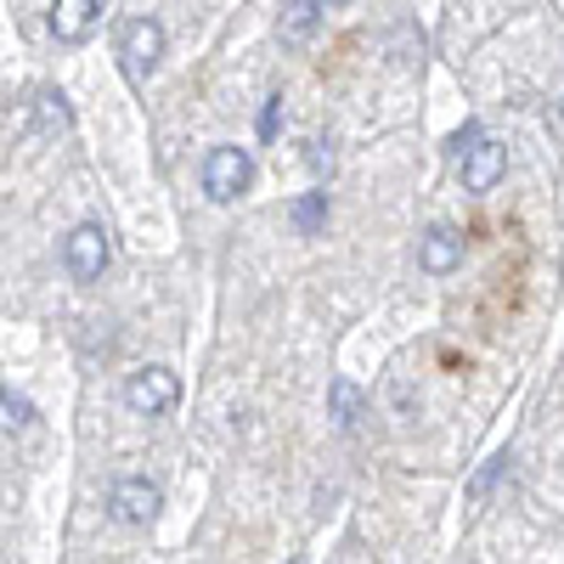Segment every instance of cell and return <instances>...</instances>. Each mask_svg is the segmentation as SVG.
I'll return each instance as SVG.
<instances>
[{"mask_svg":"<svg viewBox=\"0 0 564 564\" xmlns=\"http://www.w3.org/2000/svg\"><path fill=\"white\" fill-rule=\"evenodd\" d=\"M198 181H204V198H209V204H231V198H243V193H249L254 159H249L243 148H209Z\"/></svg>","mask_w":564,"mask_h":564,"instance_id":"1","label":"cell"},{"mask_svg":"<svg viewBox=\"0 0 564 564\" xmlns=\"http://www.w3.org/2000/svg\"><path fill=\"white\" fill-rule=\"evenodd\" d=\"M108 260H113V243H108V226H97V220H79L63 238V265L74 282H102Z\"/></svg>","mask_w":564,"mask_h":564,"instance_id":"2","label":"cell"},{"mask_svg":"<svg viewBox=\"0 0 564 564\" xmlns=\"http://www.w3.org/2000/svg\"><path fill=\"white\" fill-rule=\"evenodd\" d=\"M124 406L135 417H164V412L181 406V379L170 367H135L124 379Z\"/></svg>","mask_w":564,"mask_h":564,"instance_id":"3","label":"cell"},{"mask_svg":"<svg viewBox=\"0 0 564 564\" xmlns=\"http://www.w3.org/2000/svg\"><path fill=\"white\" fill-rule=\"evenodd\" d=\"M119 57H124L130 79H148L164 63V23L159 18H130L124 34H119Z\"/></svg>","mask_w":564,"mask_h":564,"instance_id":"4","label":"cell"},{"mask_svg":"<svg viewBox=\"0 0 564 564\" xmlns=\"http://www.w3.org/2000/svg\"><path fill=\"white\" fill-rule=\"evenodd\" d=\"M159 508H164V491L153 480H141V475H130V480H119L108 491V513H113L119 525H153Z\"/></svg>","mask_w":564,"mask_h":564,"instance_id":"5","label":"cell"},{"mask_svg":"<svg viewBox=\"0 0 564 564\" xmlns=\"http://www.w3.org/2000/svg\"><path fill=\"white\" fill-rule=\"evenodd\" d=\"M457 170H463L468 193H491V186L502 181V170H508V148H502V141H491V135H480L475 148L457 159Z\"/></svg>","mask_w":564,"mask_h":564,"instance_id":"6","label":"cell"},{"mask_svg":"<svg viewBox=\"0 0 564 564\" xmlns=\"http://www.w3.org/2000/svg\"><path fill=\"white\" fill-rule=\"evenodd\" d=\"M417 265L430 271V276H446L463 265V231L457 226H430L417 238Z\"/></svg>","mask_w":564,"mask_h":564,"instance_id":"7","label":"cell"},{"mask_svg":"<svg viewBox=\"0 0 564 564\" xmlns=\"http://www.w3.org/2000/svg\"><path fill=\"white\" fill-rule=\"evenodd\" d=\"M45 23H52V34H57V40L79 45L90 29L102 23V0H57V7L45 12Z\"/></svg>","mask_w":564,"mask_h":564,"instance_id":"8","label":"cell"},{"mask_svg":"<svg viewBox=\"0 0 564 564\" xmlns=\"http://www.w3.org/2000/svg\"><path fill=\"white\" fill-rule=\"evenodd\" d=\"M322 18H327L322 0H289V7L276 12V34L289 40V45H305V40L322 29Z\"/></svg>","mask_w":564,"mask_h":564,"instance_id":"9","label":"cell"},{"mask_svg":"<svg viewBox=\"0 0 564 564\" xmlns=\"http://www.w3.org/2000/svg\"><path fill=\"white\" fill-rule=\"evenodd\" d=\"M327 401H334V423L350 435L356 423H361V390L350 384V379H334V390H327Z\"/></svg>","mask_w":564,"mask_h":564,"instance_id":"10","label":"cell"},{"mask_svg":"<svg viewBox=\"0 0 564 564\" xmlns=\"http://www.w3.org/2000/svg\"><path fill=\"white\" fill-rule=\"evenodd\" d=\"M322 220H327V193H305V198L294 204V226H300V238L322 231Z\"/></svg>","mask_w":564,"mask_h":564,"instance_id":"11","label":"cell"},{"mask_svg":"<svg viewBox=\"0 0 564 564\" xmlns=\"http://www.w3.org/2000/svg\"><path fill=\"white\" fill-rule=\"evenodd\" d=\"M29 423H34V406L0 384V430H29Z\"/></svg>","mask_w":564,"mask_h":564,"instance_id":"12","label":"cell"},{"mask_svg":"<svg viewBox=\"0 0 564 564\" xmlns=\"http://www.w3.org/2000/svg\"><path fill=\"white\" fill-rule=\"evenodd\" d=\"M40 113H45V124H68V108H63L57 90H45V97H40Z\"/></svg>","mask_w":564,"mask_h":564,"instance_id":"13","label":"cell"},{"mask_svg":"<svg viewBox=\"0 0 564 564\" xmlns=\"http://www.w3.org/2000/svg\"><path fill=\"white\" fill-rule=\"evenodd\" d=\"M480 135H486V130H480V124H463V130H457V135H452V164H457V159H463V153H468V148H475V141H480Z\"/></svg>","mask_w":564,"mask_h":564,"instance_id":"14","label":"cell"},{"mask_svg":"<svg viewBox=\"0 0 564 564\" xmlns=\"http://www.w3.org/2000/svg\"><path fill=\"white\" fill-rule=\"evenodd\" d=\"M502 468H508V457H497V463H491V468H486V475H480V480H475V486H468V497H475V502H480V497H486V491H491V480H497V475H502Z\"/></svg>","mask_w":564,"mask_h":564,"instance_id":"15","label":"cell"},{"mask_svg":"<svg viewBox=\"0 0 564 564\" xmlns=\"http://www.w3.org/2000/svg\"><path fill=\"white\" fill-rule=\"evenodd\" d=\"M276 119H282V97H271V102H265V113H260V135H265V141L276 135Z\"/></svg>","mask_w":564,"mask_h":564,"instance_id":"16","label":"cell"},{"mask_svg":"<svg viewBox=\"0 0 564 564\" xmlns=\"http://www.w3.org/2000/svg\"><path fill=\"white\" fill-rule=\"evenodd\" d=\"M558 119H564V102H558Z\"/></svg>","mask_w":564,"mask_h":564,"instance_id":"17","label":"cell"}]
</instances>
